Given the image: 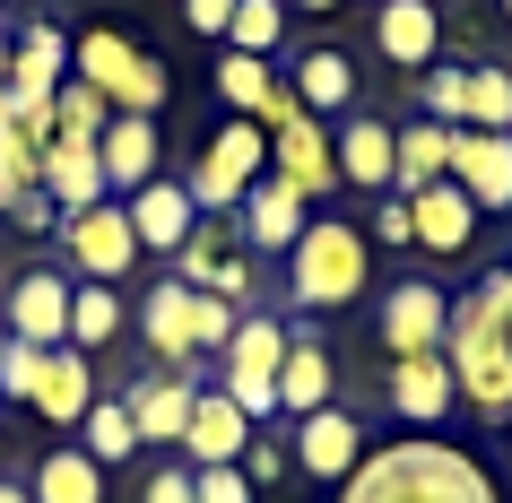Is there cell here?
<instances>
[{
    "instance_id": "26",
    "label": "cell",
    "mask_w": 512,
    "mask_h": 503,
    "mask_svg": "<svg viewBox=\"0 0 512 503\" xmlns=\"http://www.w3.org/2000/svg\"><path fill=\"white\" fill-rule=\"evenodd\" d=\"M27 495L35 503H105V469H96L79 443H61V451H44L27 469Z\"/></svg>"
},
{
    "instance_id": "19",
    "label": "cell",
    "mask_w": 512,
    "mask_h": 503,
    "mask_svg": "<svg viewBox=\"0 0 512 503\" xmlns=\"http://www.w3.org/2000/svg\"><path fill=\"white\" fill-rule=\"evenodd\" d=\"M70 87V35L53 18H27L9 35V96H61Z\"/></svg>"
},
{
    "instance_id": "16",
    "label": "cell",
    "mask_w": 512,
    "mask_h": 503,
    "mask_svg": "<svg viewBox=\"0 0 512 503\" xmlns=\"http://www.w3.org/2000/svg\"><path fill=\"white\" fill-rule=\"evenodd\" d=\"M122 209H131V235H139V252H165V261H174V252L191 243V226H200V209H191V183H174V174L139 183L131 200H122Z\"/></svg>"
},
{
    "instance_id": "17",
    "label": "cell",
    "mask_w": 512,
    "mask_h": 503,
    "mask_svg": "<svg viewBox=\"0 0 512 503\" xmlns=\"http://www.w3.org/2000/svg\"><path fill=\"white\" fill-rule=\"evenodd\" d=\"M374 44L391 70H434L443 53V9L434 0H374Z\"/></svg>"
},
{
    "instance_id": "32",
    "label": "cell",
    "mask_w": 512,
    "mask_h": 503,
    "mask_svg": "<svg viewBox=\"0 0 512 503\" xmlns=\"http://www.w3.org/2000/svg\"><path fill=\"white\" fill-rule=\"evenodd\" d=\"M417 105H426V122L460 131V113H469V61H434V70H417Z\"/></svg>"
},
{
    "instance_id": "44",
    "label": "cell",
    "mask_w": 512,
    "mask_h": 503,
    "mask_svg": "<svg viewBox=\"0 0 512 503\" xmlns=\"http://www.w3.org/2000/svg\"><path fill=\"white\" fill-rule=\"evenodd\" d=\"M287 9H304V18H322V9H339V0H287Z\"/></svg>"
},
{
    "instance_id": "46",
    "label": "cell",
    "mask_w": 512,
    "mask_h": 503,
    "mask_svg": "<svg viewBox=\"0 0 512 503\" xmlns=\"http://www.w3.org/2000/svg\"><path fill=\"white\" fill-rule=\"evenodd\" d=\"M0 460H9V434H0Z\"/></svg>"
},
{
    "instance_id": "25",
    "label": "cell",
    "mask_w": 512,
    "mask_h": 503,
    "mask_svg": "<svg viewBox=\"0 0 512 503\" xmlns=\"http://www.w3.org/2000/svg\"><path fill=\"white\" fill-rule=\"evenodd\" d=\"M35 183L61 200V217H79V209H96V200H113V191H105V165H96V148H70V139H53V148H44Z\"/></svg>"
},
{
    "instance_id": "35",
    "label": "cell",
    "mask_w": 512,
    "mask_h": 503,
    "mask_svg": "<svg viewBox=\"0 0 512 503\" xmlns=\"http://www.w3.org/2000/svg\"><path fill=\"white\" fill-rule=\"evenodd\" d=\"M235 304H217V295H200L191 287V339H200V356H226V339H235Z\"/></svg>"
},
{
    "instance_id": "7",
    "label": "cell",
    "mask_w": 512,
    "mask_h": 503,
    "mask_svg": "<svg viewBox=\"0 0 512 503\" xmlns=\"http://www.w3.org/2000/svg\"><path fill=\"white\" fill-rule=\"evenodd\" d=\"M287 460H296V477H313V486H348L356 460H365V417L356 408H313V417H296V443H287Z\"/></svg>"
},
{
    "instance_id": "37",
    "label": "cell",
    "mask_w": 512,
    "mask_h": 503,
    "mask_svg": "<svg viewBox=\"0 0 512 503\" xmlns=\"http://www.w3.org/2000/svg\"><path fill=\"white\" fill-rule=\"evenodd\" d=\"M0 217H9L18 235H61V200H53V191H44V183H35V191H18V200H9V209H0Z\"/></svg>"
},
{
    "instance_id": "18",
    "label": "cell",
    "mask_w": 512,
    "mask_h": 503,
    "mask_svg": "<svg viewBox=\"0 0 512 503\" xmlns=\"http://www.w3.org/2000/svg\"><path fill=\"white\" fill-rule=\"evenodd\" d=\"M191 399H200V382L191 373H139L131 391H122V408H131V425H139V443H174L183 451V425H191Z\"/></svg>"
},
{
    "instance_id": "41",
    "label": "cell",
    "mask_w": 512,
    "mask_h": 503,
    "mask_svg": "<svg viewBox=\"0 0 512 503\" xmlns=\"http://www.w3.org/2000/svg\"><path fill=\"white\" fill-rule=\"evenodd\" d=\"M200 477V503H252V477L235 469V460H226V469H191Z\"/></svg>"
},
{
    "instance_id": "14",
    "label": "cell",
    "mask_w": 512,
    "mask_h": 503,
    "mask_svg": "<svg viewBox=\"0 0 512 503\" xmlns=\"http://www.w3.org/2000/svg\"><path fill=\"white\" fill-rule=\"evenodd\" d=\"M252 434H261V425L243 417V408L217 391V382H200V399H191V425H183V460H191V469H226V460H243V451H252Z\"/></svg>"
},
{
    "instance_id": "38",
    "label": "cell",
    "mask_w": 512,
    "mask_h": 503,
    "mask_svg": "<svg viewBox=\"0 0 512 503\" xmlns=\"http://www.w3.org/2000/svg\"><path fill=\"white\" fill-rule=\"evenodd\" d=\"M35 382H44V347L9 339V356H0V399H35Z\"/></svg>"
},
{
    "instance_id": "2",
    "label": "cell",
    "mask_w": 512,
    "mask_h": 503,
    "mask_svg": "<svg viewBox=\"0 0 512 503\" xmlns=\"http://www.w3.org/2000/svg\"><path fill=\"white\" fill-rule=\"evenodd\" d=\"M365 278H374V243L348 217H313L296 235V252H287V295L304 313H348L365 295Z\"/></svg>"
},
{
    "instance_id": "31",
    "label": "cell",
    "mask_w": 512,
    "mask_h": 503,
    "mask_svg": "<svg viewBox=\"0 0 512 503\" xmlns=\"http://www.w3.org/2000/svg\"><path fill=\"white\" fill-rule=\"evenodd\" d=\"M105 122H113V105H105L87 79H70V87L53 96V139H70V148H96V139H105Z\"/></svg>"
},
{
    "instance_id": "22",
    "label": "cell",
    "mask_w": 512,
    "mask_h": 503,
    "mask_svg": "<svg viewBox=\"0 0 512 503\" xmlns=\"http://www.w3.org/2000/svg\"><path fill=\"white\" fill-rule=\"evenodd\" d=\"M408 217H417V252H469V243H478V200L460 183L408 191Z\"/></svg>"
},
{
    "instance_id": "43",
    "label": "cell",
    "mask_w": 512,
    "mask_h": 503,
    "mask_svg": "<svg viewBox=\"0 0 512 503\" xmlns=\"http://www.w3.org/2000/svg\"><path fill=\"white\" fill-rule=\"evenodd\" d=\"M0 503H35V495H27V477H0Z\"/></svg>"
},
{
    "instance_id": "29",
    "label": "cell",
    "mask_w": 512,
    "mask_h": 503,
    "mask_svg": "<svg viewBox=\"0 0 512 503\" xmlns=\"http://www.w3.org/2000/svg\"><path fill=\"white\" fill-rule=\"evenodd\" d=\"M452 174V131L443 122H408L400 131V183L391 191H426V183H443Z\"/></svg>"
},
{
    "instance_id": "34",
    "label": "cell",
    "mask_w": 512,
    "mask_h": 503,
    "mask_svg": "<svg viewBox=\"0 0 512 503\" xmlns=\"http://www.w3.org/2000/svg\"><path fill=\"white\" fill-rule=\"evenodd\" d=\"M460 131H512V70H469V113Z\"/></svg>"
},
{
    "instance_id": "36",
    "label": "cell",
    "mask_w": 512,
    "mask_h": 503,
    "mask_svg": "<svg viewBox=\"0 0 512 503\" xmlns=\"http://www.w3.org/2000/svg\"><path fill=\"white\" fill-rule=\"evenodd\" d=\"M235 469L252 477V495H261V486H287V477H296V460H287V443H270V434H252V451H243Z\"/></svg>"
},
{
    "instance_id": "21",
    "label": "cell",
    "mask_w": 512,
    "mask_h": 503,
    "mask_svg": "<svg viewBox=\"0 0 512 503\" xmlns=\"http://www.w3.org/2000/svg\"><path fill=\"white\" fill-rule=\"evenodd\" d=\"M27 408L44 425H79L87 408H96V356H79V347H44V382H35Z\"/></svg>"
},
{
    "instance_id": "49",
    "label": "cell",
    "mask_w": 512,
    "mask_h": 503,
    "mask_svg": "<svg viewBox=\"0 0 512 503\" xmlns=\"http://www.w3.org/2000/svg\"><path fill=\"white\" fill-rule=\"evenodd\" d=\"M504 425H512V417H504Z\"/></svg>"
},
{
    "instance_id": "4",
    "label": "cell",
    "mask_w": 512,
    "mask_h": 503,
    "mask_svg": "<svg viewBox=\"0 0 512 503\" xmlns=\"http://www.w3.org/2000/svg\"><path fill=\"white\" fill-rule=\"evenodd\" d=\"M261 174H270V131L235 113V122H226V131L200 148V165H191L183 183H191V209H200V217H235V209H243V191L261 183Z\"/></svg>"
},
{
    "instance_id": "28",
    "label": "cell",
    "mask_w": 512,
    "mask_h": 503,
    "mask_svg": "<svg viewBox=\"0 0 512 503\" xmlns=\"http://www.w3.org/2000/svg\"><path fill=\"white\" fill-rule=\"evenodd\" d=\"M79 451L96 460V469H113V460L148 451V443H139V425H131V408H122V391H96V408L79 417Z\"/></svg>"
},
{
    "instance_id": "24",
    "label": "cell",
    "mask_w": 512,
    "mask_h": 503,
    "mask_svg": "<svg viewBox=\"0 0 512 503\" xmlns=\"http://www.w3.org/2000/svg\"><path fill=\"white\" fill-rule=\"evenodd\" d=\"M287 87H296V105L322 122V113H348L356 105V61L339 53V44H313V53L287 70Z\"/></svg>"
},
{
    "instance_id": "1",
    "label": "cell",
    "mask_w": 512,
    "mask_h": 503,
    "mask_svg": "<svg viewBox=\"0 0 512 503\" xmlns=\"http://www.w3.org/2000/svg\"><path fill=\"white\" fill-rule=\"evenodd\" d=\"M339 503H504V495H495L486 460H469L460 443L408 434V443H382L374 460H356Z\"/></svg>"
},
{
    "instance_id": "15",
    "label": "cell",
    "mask_w": 512,
    "mask_h": 503,
    "mask_svg": "<svg viewBox=\"0 0 512 503\" xmlns=\"http://www.w3.org/2000/svg\"><path fill=\"white\" fill-rule=\"evenodd\" d=\"M270 174H278V183H296L304 200L339 191V157H330V131L313 122V113H296V122H278V131H270Z\"/></svg>"
},
{
    "instance_id": "8",
    "label": "cell",
    "mask_w": 512,
    "mask_h": 503,
    "mask_svg": "<svg viewBox=\"0 0 512 503\" xmlns=\"http://www.w3.org/2000/svg\"><path fill=\"white\" fill-rule=\"evenodd\" d=\"M70 269L53 261H35L9 278V304H0V321H9V339H27V347H70Z\"/></svg>"
},
{
    "instance_id": "11",
    "label": "cell",
    "mask_w": 512,
    "mask_h": 503,
    "mask_svg": "<svg viewBox=\"0 0 512 503\" xmlns=\"http://www.w3.org/2000/svg\"><path fill=\"white\" fill-rule=\"evenodd\" d=\"M96 165H105V191H113V200H131L139 183H157V174H165V131H157V113H113L105 139H96Z\"/></svg>"
},
{
    "instance_id": "9",
    "label": "cell",
    "mask_w": 512,
    "mask_h": 503,
    "mask_svg": "<svg viewBox=\"0 0 512 503\" xmlns=\"http://www.w3.org/2000/svg\"><path fill=\"white\" fill-rule=\"evenodd\" d=\"M330 157H339V191H391L400 183V131L382 113H339Z\"/></svg>"
},
{
    "instance_id": "39",
    "label": "cell",
    "mask_w": 512,
    "mask_h": 503,
    "mask_svg": "<svg viewBox=\"0 0 512 503\" xmlns=\"http://www.w3.org/2000/svg\"><path fill=\"white\" fill-rule=\"evenodd\" d=\"M139 503H200V477H191V460H165V469L139 477Z\"/></svg>"
},
{
    "instance_id": "12",
    "label": "cell",
    "mask_w": 512,
    "mask_h": 503,
    "mask_svg": "<svg viewBox=\"0 0 512 503\" xmlns=\"http://www.w3.org/2000/svg\"><path fill=\"white\" fill-rule=\"evenodd\" d=\"M452 183L478 217H512V131H452Z\"/></svg>"
},
{
    "instance_id": "45",
    "label": "cell",
    "mask_w": 512,
    "mask_h": 503,
    "mask_svg": "<svg viewBox=\"0 0 512 503\" xmlns=\"http://www.w3.org/2000/svg\"><path fill=\"white\" fill-rule=\"evenodd\" d=\"M0 356H9V321H0Z\"/></svg>"
},
{
    "instance_id": "3",
    "label": "cell",
    "mask_w": 512,
    "mask_h": 503,
    "mask_svg": "<svg viewBox=\"0 0 512 503\" xmlns=\"http://www.w3.org/2000/svg\"><path fill=\"white\" fill-rule=\"evenodd\" d=\"M70 79H87L113 113H157L165 105V61L139 53L122 27H87L79 44H70Z\"/></svg>"
},
{
    "instance_id": "13",
    "label": "cell",
    "mask_w": 512,
    "mask_h": 503,
    "mask_svg": "<svg viewBox=\"0 0 512 503\" xmlns=\"http://www.w3.org/2000/svg\"><path fill=\"white\" fill-rule=\"evenodd\" d=\"M139 339H148V356H157L165 373H191V382H200L209 356H200V339H191V287H183V278H157V287H148V304H139Z\"/></svg>"
},
{
    "instance_id": "40",
    "label": "cell",
    "mask_w": 512,
    "mask_h": 503,
    "mask_svg": "<svg viewBox=\"0 0 512 503\" xmlns=\"http://www.w3.org/2000/svg\"><path fill=\"white\" fill-rule=\"evenodd\" d=\"M374 243H391V252H408V243H417V217H408V191H382V209H374Z\"/></svg>"
},
{
    "instance_id": "23",
    "label": "cell",
    "mask_w": 512,
    "mask_h": 503,
    "mask_svg": "<svg viewBox=\"0 0 512 503\" xmlns=\"http://www.w3.org/2000/svg\"><path fill=\"white\" fill-rule=\"evenodd\" d=\"M339 399V365H330L322 339H287V365H278V417H313Z\"/></svg>"
},
{
    "instance_id": "47",
    "label": "cell",
    "mask_w": 512,
    "mask_h": 503,
    "mask_svg": "<svg viewBox=\"0 0 512 503\" xmlns=\"http://www.w3.org/2000/svg\"><path fill=\"white\" fill-rule=\"evenodd\" d=\"M504 18H512V0H504Z\"/></svg>"
},
{
    "instance_id": "10",
    "label": "cell",
    "mask_w": 512,
    "mask_h": 503,
    "mask_svg": "<svg viewBox=\"0 0 512 503\" xmlns=\"http://www.w3.org/2000/svg\"><path fill=\"white\" fill-rule=\"evenodd\" d=\"M382 399H391V417H400V425L434 434V425L460 408V382H452V365H443V347H434V356H391Z\"/></svg>"
},
{
    "instance_id": "27",
    "label": "cell",
    "mask_w": 512,
    "mask_h": 503,
    "mask_svg": "<svg viewBox=\"0 0 512 503\" xmlns=\"http://www.w3.org/2000/svg\"><path fill=\"white\" fill-rule=\"evenodd\" d=\"M122 321H131L122 287H96V278L70 287V347H79V356H105V347L122 339Z\"/></svg>"
},
{
    "instance_id": "6",
    "label": "cell",
    "mask_w": 512,
    "mask_h": 503,
    "mask_svg": "<svg viewBox=\"0 0 512 503\" xmlns=\"http://www.w3.org/2000/svg\"><path fill=\"white\" fill-rule=\"evenodd\" d=\"M443 330H452V295L434 287V278H391V287H382V304H374L382 356H434Z\"/></svg>"
},
{
    "instance_id": "20",
    "label": "cell",
    "mask_w": 512,
    "mask_h": 503,
    "mask_svg": "<svg viewBox=\"0 0 512 503\" xmlns=\"http://www.w3.org/2000/svg\"><path fill=\"white\" fill-rule=\"evenodd\" d=\"M235 226H243V243H252V252H296V235H304V191L278 183V174H261V183L243 191Z\"/></svg>"
},
{
    "instance_id": "5",
    "label": "cell",
    "mask_w": 512,
    "mask_h": 503,
    "mask_svg": "<svg viewBox=\"0 0 512 503\" xmlns=\"http://www.w3.org/2000/svg\"><path fill=\"white\" fill-rule=\"evenodd\" d=\"M61 261L79 269V278H96V287H122L148 252H139V235H131V209H122V200H96V209L61 217Z\"/></svg>"
},
{
    "instance_id": "33",
    "label": "cell",
    "mask_w": 512,
    "mask_h": 503,
    "mask_svg": "<svg viewBox=\"0 0 512 503\" xmlns=\"http://www.w3.org/2000/svg\"><path fill=\"white\" fill-rule=\"evenodd\" d=\"M278 35H287V0H235V27H226V53H278Z\"/></svg>"
},
{
    "instance_id": "30",
    "label": "cell",
    "mask_w": 512,
    "mask_h": 503,
    "mask_svg": "<svg viewBox=\"0 0 512 503\" xmlns=\"http://www.w3.org/2000/svg\"><path fill=\"white\" fill-rule=\"evenodd\" d=\"M270 87H278V70L261 53H217V96L243 113V122H261V105H270Z\"/></svg>"
},
{
    "instance_id": "42",
    "label": "cell",
    "mask_w": 512,
    "mask_h": 503,
    "mask_svg": "<svg viewBox=\"0 0 512 503\" xmlns=\"http://www.w3.org/2000/svg\"><path fill=\"white\" fill-rule=\"evenodd\" d=\"M183 18H191V35H226L235 27V0H183Z\"/></svg>"
},
{
    "instance_id": "48",
    "label": "cell",
    "mask_w": 512,
    "mask_h": 503,
    "mask_svg": "<svg viewBox=\"0 0 512 503\" xmlns=\"http://www.w3.org/2000/svg\"><path fill=\"white\" fill-rule=\"evenodd\" d=\"M434 9H443V0H434Z\"/></svg>"
}]
</instances>
